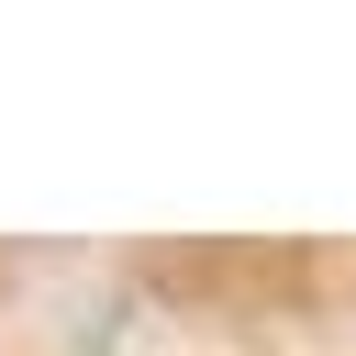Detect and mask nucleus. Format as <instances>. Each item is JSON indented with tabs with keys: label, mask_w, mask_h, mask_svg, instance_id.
Here are the masks:
<instances>
[]
</instances>
